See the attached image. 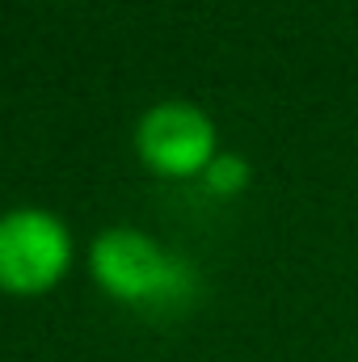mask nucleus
<instances>
[{
	"label": "nucleus",
	"mask_w": 358,
	"mask_h": 362,
	"mask_svg": "<svg viewBox=\"0 0 358 362\" xmlns=\"http://www.w3.org/2000/svg\"><path fill=\"white\" fill-rule=\"evenodd\" d=\"M93 278L114 299L144 312H178L198 286L181 257L165 253L152 236L135 228H110L93 240Z\"/></svg>",
	"instance_id": "1"
},
{
	"label": "nucleus",
	"mask_w": 358,
	"mask_h": 362,
	"mask_svg": "<svg viewBox=\"0 0 358 362\" xmlns=\"http://www.w3.org/2000/svg\"><path fill=\"white\" fill-rule=\"evenodd\" d=\"M72 245L55 215L47 211H8L0 215V286L4 291H47L68 270Z\"/></svg>",
	"instance_id": "2"
},
{
	"label": "nucleus",
	"mask_w": 358,
	"mask_h": 362,
	"mask_svg": "<svg viewBox=\"0 0 358 362\" xmlns=\"http://www.w3.org/2000/svg\"><path fill=\"white\" fill-rule=\"evenodd\" d=\"M139 156L165 173V177H190L202 173L219 152H215V122L190 105V101H161L139 118L135 131Z\"/></svg>",
	"instance_id": "3"
},
{
	"label": "nucleus",
	"mask_w": 358,
	"mask_h": 362,
	"mask_svg": "<svg viewBox=\"0 0 358 362\" xmlns=\"http://www.w3.org/2000/svg\"><path fill=\"white\" fill-rule=\"evenodd\" d=\"M202 177H207V189H211V194H241V189L249 185V165H245L241 156H232V152H219V156L202 169Z\"/></svg>",
	"instance_id": "4"
}]
</instances>
